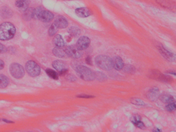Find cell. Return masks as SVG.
Wrapping results in <instances>:
<instances>
[{
	"label": "cell",
	"mask_w": 176,
	"mask_h": 132,
	"mask_svg": "<svg viewBox=\"0 0 176 132\" xmlns=\"http://www.w3.org/2000/svg\"><path fill=\"white\" fill-rule=\"evenodd\" d=\"M29 2L27 0H17L16 6L21 11L24 12L29 7Z\"/></svg>",
	"instance_id": "cell-16"
},
{
	"label": "cell",
	"mask_w": 176,
	"mask_h": 132,
	"mask_svg": "<svg viewBox=\"0 0 176 132\" xmlns=\"http://www.w3.org/2000/svg\"><path fill=\"white\" fill-rule=\"evenodd\" d=\"M76 71L78 76L84 81H92L95 79V72L87 67L78 66L76 67Z\"/></svg>",
	"instance_id": "cell-4"
},
{
	"label": "cell",
	"mask_w": 176,
	"mask_h": 132,
	"mask_svg": "<svg viewBox=\"0 0 176 132\" xmlns=\"http://www.w3.org/2000/svg\"><path fill=\"white\" fill-rule=\"evenodd\" d=\"M53 53L55 56L58 57L59 58H64L67 55L65 50H64L62 48L57 46H56L53 49Z\"/></svg>",
	"instance_id": "cell-17"
},
{
	"label": "cell",
	"mask_w": 176,
	"mask_h": 132,
	"mask_svg": "<svg viewBox=\"0 0 176 132\" xmlns=\"http://www.w3.org/2000/svg\"><path fill=\"white\" fill-rule=\"evenodd\" d=\"M78 98H94V96H91V95H88V94H80L77 96Z\"/></svg>",
	"instance_id": "cell-34"
},
{
	"label": "cell",
	"mask_w": 176,
	"mask_h": 132,
	"mask_svg": "<svg viewBox=\"0 0 176 132\" xmlns=\"http://www.w3.org/2000/svg\"><path fill=\"white\" fill-rule=\"evenodd\" d=\"M160 100L163 103H171L174 102V98L170 94L168 93H163L160 95Z\"/></svg>",
	"instance_id": "cell-18"
},
{
	"label": "cell",
	"mask_w": 176,
	"mask_h": 132,
	"mask_svg": "<svg viewBox=\"0 0 176 132\" xmlns=\"http://www.w3.org/2000/svg\"><path fill=\"white\" fill-rule=\"evenodd\" d=\"M90 43L89 38L86 36H82L78 39L76 46L80 50H84L88 48Z\"/></svg>",
	"instance_id": "cell-10"
},
{
	"label": "cell",
	"mask_w": 176,
	"mask_h": 132,
	"mask_svg": "<svg viewBox=\"0 0 176 132\" xmlns=\"http://www.w3.org/2000/svg\"><path fill=\"white\" fill-rule=\"evenodd\" d=\"M68 31L71 36L73 37H78L81 34V30L77 27H71L69 28Z\"/></svg>",
	"instance_id": "cell-22"
},
{
	"label": "cell",
	"mask_w": 176,
	"mask_h": 132,
	"mask_svg": "<svg viewBox=\"0 0 176 132\" xmlns=\"http://www.w3.org/2000/svg\"><path fill=\"white\" fill-rule=\"evenodd\" d=\"M159 89L157 87H153L149 90L147 94V98L150 101H155L159 97Z\"/></svg>",
	"instance_id": "cell-13"
},
{
	"label": "cell",
	"mask_w": 176,
	"mask_h": 132,
	"mask_svg": "<svg viewBox=\"0 0 176 132\" xmlns=\"http://www.w3.org/2000/svg\"><path fill=\"white\" fill-rule=\"evenodd\" d=\"M16 28L12 23L4 22L0 25V40H9L12 39L16 33Z\"/></svg>",
	"instance_id": "cell-1"
},
{
	"label": "cell",
	"mask_w": 176,
	"mask_h": 132,
	"mask_svg": "<svg viewBox=\"0 0 176 132\" xmlns=\"http://www.w3.org/2000/svg\"><path fill=\"white\" fill-rule=\"evenodd\" d=\"M131 102L132 104L137 105H145V103L144 101L140 100V98H133L131 99Z\"/></svg>",
	"instance_id": "cell-29"
},
{
	"label": "cell",
	"mask_w": 176,
	"mask_h": 132,
	"mask_svg": "<svg viewBox=\"0 0 176 132\" xmlns=\"http://www.w3.org/2000/svg\"><path fill=\"white\" fill-rule=\"evenodd\" d=\"M25 69L31 77H36L40 73V68L38 64L33 61H28L25 64Z\"/></svg>",
	"instance_id": "cell-5"
},
{
	"label": "cell",
	"mask_w": 176,
	"mask_h": 132,
	"mask_svg": "<svg viewBox=\"0 0 176 132\" xmlns=\"http://www.w3.org/2000/svg\"><path fill=\"white\" fill-rule=\"evenodd\" d=\"M166 111L170 112H172L176 109V104L175 102L170 103L166 106Z\"/></svg>",
	"instance_id": "cell-30"
},
{
	"label": "cell",
	"mask_w": 176,
	"mask_h": 132,
	"mask_svg": "<svg viewBox=\"0 0 176 132\" xmlns=\"http://www.w3.org/2000/svg\"><path fill=\"white\" fill-rule=\"evenodd\" d=\"M46 72L48 74V76L51 78H52V79L58 80L59 75H58V74L57 73V72L53 70L50 69H47L46 70Z\"/></svg>",
	"instance_id": "cell-23"
},
{
	"label": "cell",
	"mask_w": 176,
	"mask_h": 132,
	"mask_svg": "<svg viewBox=\"0 0 176 132\" xmlns=\"http://www.w3.org/2000/svg\"><path fill=\"white\" fill-rule=\"evenodd\" d=\"M54 24L58 29H65L68 25L67 19L62 16H59L55 18Z\"/></svg>",
	"instance_id": "cell-12"
},
{
	"label": "cell",
	"mask_w": 176,
	"mask_h": 132,
	"mask_svg": "<svg viewBox=\"0 0 176 132\" xmlns=\"http://www.w3.org/2000/svg\"><path fill=\"white\" fill-rule=\"evenodd\" d=\"M113 60V67L117 70L122 69L124 66V61L120 56H115L114 57Z\"/></svg>",
	"instance_id": "cell-15"
},
{
	"label": "cell",
	"mask_w": 176,
	"mask_h": 132,
	"mask_svg": "<svg viewBox=\"0 0 176 132\" xmlns=\"http://www.w3.org/2000/svg\"><path fill=\"white\" fill-rule=\"evenodd\" d=\"M9 81L6 76L0 74V88H6L9 85Z\"/></svg>",
	"instance_id": "cell-21"
},
{
	"label": "cell",
	"mask_w": 176,
	"mask_h": 132,
	"mask_svg": "<svg viewBox=\"0 0 176 132\" xmlns=\"http://www.w3.org/2000/svg\"><path fill=\"white\" fill-rule=\"evenodd\" d=\"M76 15L80 18H86L91 15V12L87 8L81 7L77 9L75 11Z\"/></svg>",
	"instance_id": "cell-14"
},
{
	"label": "cell",
	"mask_w": 176,
	"mask_h": 132,
	"mask_svg": "<svg viewBox=\"0 0 176 132\" xmlns=\"http://www.w3.org/2000/svg\"><path fill=\"white\" fill-rule=\"evenodd\" d=\"M123 68L124 71L128 73H133L135 71V68L132 65H127L126 66H124Z\"/></svg>",
	"instance_id": "cell-26"
},
{
	"label": "cell",
	"mask_w": 176,
	"mask_h": 132,
	"mask_svg": "<svg viewBox=\"0 0 176 132\" xmlns=\"http://www.w3.org/2000/svg\"><path fill=\"white\" fill-rule=\"evenodd\" d=\"M12 11H11L9 8H7V7H4V9H3L2 12V16L3 18H8L9 17H11L12 16Z\"/></svg>",
	"instance_id": "cell-24"
},
{
	"label": "cell",
	"mask_w": 176,
	"mask_h": 132,
	"mask_svg": "<svg viewBox=\"0 0 176 132\" xmlns=\"http://www.w3.org/2000/svg\"><path fill=\"white\" fill-rule=\"evenodd\" d=\"M53 42L56 46L63 48L65 46V42L60 35H57L53 39Z\"/></svg>",
	"instance_id": "cell-20"
},
{
	"label": "cell",
	"mask_w": 176,
	"mask_h": 132,
	"mask_svg": "<svg viewBox=\"0 0 176 132\" xmlns=\"http://www.w3.org/2000/svg\"><path fill=\"white\" fill-rule=\"evenodd\" d=\"M153 131H155V132H156V131H157V132H160L161 130H159V129H157V128H156V129H155V130H153Z\"/></svg>",
	"instance_id": "cell-37"
},
{
	"label": "cell",
	"mask_w": 176,
	"mask_h": 132,
	"mask_svg": "<svg viewBox=\"0 0 176 132\" xmlns=\"http://www.w3.org/2000/svg\"><path fill=\"white\" fill-rule=\"evenodd\" d=\"M9 71L14 78L20 79L23 78L25 74L24 68L18 63H13L9 67Z\"/></svg>",
	"instance_id": "cell-6"
},
{
	"label": "cell",
	"mask_w": 176,
	"mask_h": 132,
	"mask_svg": "<svg viewBox=\"0 0 176 132\" xmlns=\"http://www.w3.org/2000/svg\"><path fill=\"white\" fill-rule=\"evenodd\" d=\"M157 1L159 4L165 7L170 8L171 7H172V2L165 1V0H157Z\"/></svg>",
	"instance_id": "cell-28"
},
{
	"label": "cell",
	"mask_w": 176,
	"mask_h": 132,
	"mask_svg": "<svg viewBox=\"0 0 176 132\" xmlns=\"http://www.w3.org/2000/svg\"><path fill=\"white\" fill-rule=\"evenodd\" d=\"M34 12V9L33 8H28L24 11L23 18L26 21H29L31 18H33Z\"/></svg>",
	"instance_id": "cell-19"
},
{
	"label": "cell",
	"mask_w": 176,
	"mask_h": 132,
	"mask_svg": "<svg viewBox=\"0 0 176 132\" xmlns=\"http://www.w3.org/2000/svg\"><path fill=\"white\" fill-rule=\"evenodd\" d=\"M140 119H141V118H140V116L135 115L133 117H132L131 120L132 123L134 124L135 123L137 122L140 121Z\"/></svg>",
	"instance_id": "cell-32"
},
{
	"label": "cell",
	"mask_w": 176,
	"mask_h": 132,
	"mask_svg": "<svg viewBox=\"0 0 176 132\" xmlns=\"http://www.w3.org/2000/svg\"><path fill=\"white\" fill-rule=\"evenodd\" d=\"M58 29H59L57 27V26L55 25L54 23H53L51 25L49 29L48 33L49 36H54L55 34L57 33Z\"/></svg>",
	"instance_id": "cell-27"
},
{
	"label": "cell",
	"mask_w": 176,
	"mask_h": 132,
	"mask_svg": "<svg viewBox=\"0 0 176 132\" xmlns=\"http://www.w3.org/2000/svg\"><path fill=\"white\" fill-rule=\"evenodd\" d=\"M7 48L6 46H5L3 44H2L0 43V54L2 53H4L6 52Z\"/></svg>",
	"instance_id": "cell-33"
},
{
	"label": "cell",
	"mask_w": 176,
	"mask_h": 132,
	"mask_svg": "<svg viewBox=\"0 0 176 132\" xmlns=\"http://www.w3.org/2000/svg\"><path fill=\"white\" fill-rule=\"evenodd\" d=\"M5 64L2 60L0 59V70L3 69L4 67Z\"/></svg>",
	"instance_id": "cell-36"
},
{
	"label": "cell",
	"mask_w": 176,
	"mask_h": 132,
	"mask_svg": "<svg viewBox=\"0 0 176 132\" xmlns=\"http://www.w3.org/2000/svg\"><path fill=\"white\" fill-rule=\"evenodd\" d=\"M52 66L55 69L59 72L61 75L66 73L68 71V67L66 63L60 60H57L53 62Z\"/></svg>",
	"instance_id": "cell-9"
},
{
	"label": "cell",
	"mask_w": 176,
	"mask_h": 132,
	"mask_svg": "<svg viewBox=\"0 0 176 132\" xmlns=\"http://www.w3.org/2000/svg\"><path fill=\"white\" fill-rule=\"evenodd\" d=\"M33 18L47 23L52 20L54 18V15L50 11L44 9L42 7H38L37 9H34Z\"/></svg>",
	"instance_id": "cell-2"
},
{
	"label": "cell",
	"mask_w": 176,
	"mask_h": 132,
	"mask_svg": "<svg viewBox=\"0 0 176 132\" xmlns=\"http://www.w3.org/2000/svg\"><path fill=\"white\" fill-rule=\"evenodd\" d=\"M149 75L150 76V78L159 81L166 83L172 82V78L170 76L164 75L157 70L151 71V73Z\"/></svg>",
	"instance_id": "cell-8"
},
{
	"label": "cell",
	"mask_w": 176,
	"mask_h": 132,
	"mask_svg": "<svg viewBox=\"0 0 176 132\" xmlns=\"http://www.w3.org/2000/svg\"><path fill=\"white\" fill-rule=\"evenodd\" d=\"M158 50L161 53L162 55L167 61H170V62H173L175 61L176 59V56L173 53L170 52V51L167 50L166 49L164 48L163 46H159L158 47Z\"/></svg>",
	"instance_id": "cell-11"
},
{
	"label": "cell",
	"mask_w": 176,
	"mask_h": 132,
	"mask_svg": "<svg viewBox=\"0 0 176 132\" xmlns=\"http://www.w3.org/2000/svg\"><path fill=\"white\" fill-rule=\"evenodd\" d=\"M68 56L71 57L74 59H79L82 56V52L76 46H70L65 49Z\"/></svg>",
	"instance_id": "cell-7"
},
{
	"label": "cell",
	"mask_w": 176,
	"mask_h": 132,
	"mask_svg": "<svg viewBox=\"0 0 176 132\" xmlns=\"http://www.w3.org/2000/svg\"><path fill=\"white\" fill-rule=\"evenodd\" d=\"M95 78L99 81H103L107 79V76L100 72H95Z\"/></svg>",
	"instance_id": "cell-25"
},
{
	"label": "cell",
	"mask_w": 176,
	"mask_h": 132,
	"mask_svg": "<svg viewBox=\"0 0 176 132\" xmlns=\"http://www.w3.org/2000/svg\"><path fill=\"white\" fill-rule=\"evenodd\" d=\"M134 124L135 125L137 128H141V129H145L146 128L144 124L143 123V122L140 121L137 122L136 123H135Z\"/></svg>",
	"instance_id": "cell-31"
},
{
	"label": "cell",
	"mask_w": 176,
	"mask_h": 132,
	"mask_svg": "<svg viewBox=\"0 0 176 132\" xmlns=\"http://www.w3.org/2000/svg\"><path fill=\"white\" fill-rule=\"evenodd\" d=\"M86 63L89 65H92V59L90 58V56H88L86 57Z\"/></svg>",
	"instance_id": "cell-35"
},
{
	"label": "cell",
	"mask_w": 176,
	"mask_h": 132,
	"mask_svg": "<svg viewBox=\"0 0 176 132\" xmlns=\"http://www.w3.org/2000/svg\"><path fill=\"white\" fill-rule=\"evenodd\" d=\"M97 66L101 69L109 71L113 68V60L109 57L105 55H99L95 59Z\"/></svg>",
	"instance_id": "cell-3"
}]
</instances>
